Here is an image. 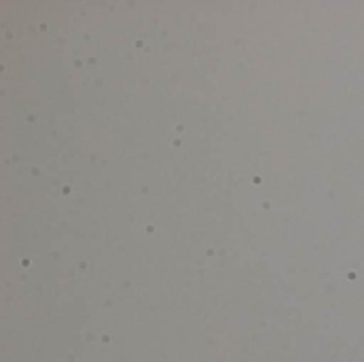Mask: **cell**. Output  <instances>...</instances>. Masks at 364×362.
Instances as JSON below:
<instances>
[]
</instances>
